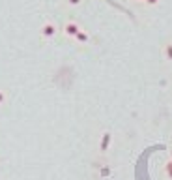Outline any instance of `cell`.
<instances>
[{"mask_svg":"<svg viewBox=\"0 0 172 180\" xmlns=\"http://www.w3.org/2000/svg\"><path fill=\"white\" fill-rule=\"evenodd\" d=\"M166 171H168V174L172 176V163H168V167H166Z\"/></svg>","mask_w":172,"mask_h":180,"instance_id":"8","label":"cell"},{"mask_svg":"<svg viewBox=\"0 0 172 180\" xmlns=\"http://www.w3.org/2000/svg\"><path fill=\"white\" fill-rule=\"evenodd\" d=\"M4 100H6V94L2 92V90H0V105H2V103H4Z\"/></svg>","mask_w":172,"mask_h":180,"instance_id":"6","label":"cell"},{"mask_svg":"<svg viewBox=\"0 0 172 180\" xmlns=\"http://www.w3.org/2000/svg\"><path fill=\"white\" fill-rule=\"evenodd\" d=\"M79 32H81V28H79L77 22H67V25L64 27V34H66L67 38H69V36H71V38H75Z\"/></svg>","mask_w":172,"mask_h":180,"instance_id":"2","label":"cell"},{"mask_svg":"<svg viewBox=\"0 0 172 180\" xmlns=\"http://www.w3.org/2000/svg\"><path fill=\"white\" fill-rule=\"evenodd\" d=\"M41 34H43V38H54V34H56V25H54V22H51V21H47L45 25L41 27Z\"/></svg>","mask_w":172,"mask_h":180,"instance_id":"1","label":"cell"},{"mask_svg":"<svg viewBox=\"0 0 172 180\" xmlns=\"http://www.w3.org/2000/svg\"><path fill=\"white\" fill-rule=\"evenodd\" d=\"M67 2H69V4H73V6H77V4L81 2V0H67Z\"/></svg>","mask_w":172,"mask_h":180,"instance_id":"7","label":"cell"},{"mask_svg":"<svg viewBox=\"0 0 172 180\" xmlns=\"http://www.w3.org/2000/svg\"><path fill=\"white\" fill-rule=\"evenodd\" d=\"M148 2H150V4H154V2H157V0H148Z\"/></svg>","mask_w":172,"mask_h":180,"instance_id":"9","label":"cell"},{"mask_svg":"<svg viewBox=\"0 0 172 180\" xmlns=\"http://www.w3.org/2000/svg\"><path fill=\"white\" fill-rule=\"evenodd\" d=\"M107 145H109V133H105V137H103V143H101V148L105 150V148H107Z\"/></svg>","mask_w":172,"mask_h":180,"instance_id":"4","label":"cell"},{"mask_svg":"<svg viewBox=\"0 0 172 180\" xmlns=\"http://www.w3.org/2000/svg\"><path fill=\"white\" fill-rule=\"evenodd\" d=\"M166 56L172 60V45H168V47H166Z\"/></svg>","mask_w":172,"mask_h":180,"instance_id":"5","label":"cell"},{"mask_svg":"<svg viewBox=\"0 0 172 180\" xmlns=\"http://www.w3.org/2000/svg\"><path fill=\"white\" fill-rule=\"evenodd\" d=\"M75 38H77L79 41H88V34H86V32H82V30H81V32H79Z\"/></svg>","mask_w":172,"mask_h":180,"instance_id":"3","label":"cell"}]
</instances>
